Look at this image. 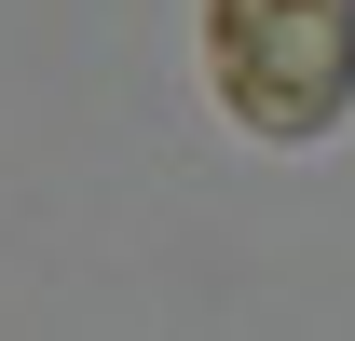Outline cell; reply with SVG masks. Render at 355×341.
<instances>
[{
	"label": "cell",
	"instance_id": "1",
	"mask_svg": "<svg viewBox=\"0 0 355 341\" xmlns=\"http://www.w3.org/2000/svg\"><path fill=\"white\" fill-rule=\"evenodd\" d=\"M205 82L246 137H328L355 110V0H205Z\"/></svg>",
	"mask_w": 355,
	"mask_h": 341
}]
</instances>
